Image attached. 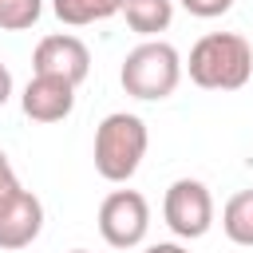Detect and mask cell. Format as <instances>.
<instances>
[{
	"label": "cell",
	"mask_w": 253,
	"mask_h": 253,
	"mask_svg": "<svg viewBox=\"0 0 253 253\" xmlns=\"http://www.w3.org/2000/svg\"><path fill=\"white\" fill-rule=\"evenodd\" d=\"M186 71L202 91H237L253 79V47L237 32H206L190 47Z\"/></svg>",
	"instance_id": "cell-1"
},
{
	"label": "cell",
	"mask_w": 253,
	"mask_h": 253,
	"mask_svg": "<svg viewBox=\"0 0 253 253\" xmlns=\"http://www.w3.org/2000/svg\"><path fill=\"white\" fill-rule=\"evenodd\" d=\"M119 83L130 99L142 103H158L170 99L182 83V55L174 43L166 40H142L138 47L126 51L123 67H119Z\"/></svg>",
	"instance_id": "cell-2"
},
{
	"label": "cell",
	"mask_w": 253,
	"mask_h": 253,
	"mask_svg": "<svg viewBox=\"0 0 253 253\" xmlns=\"http://www.w3.org/2000/svg\"><path fill=\"white\" fill-rule=\"evenodd\" d=\"M146 146H150V134H146V123L138 115H126V111L107 115L95 126V170H99V178L115 182V186L130 182L134 170L146 158Z\"/></svg>",
	"instance_id": "cell-3"
},
{
	"label": "cell",
	"mask_w": 253,
	"mask_h": 253,
	"mask_svg": "<svg viewBox=\"0 0 253 253\" xmlns=\"http://www.w3.org/2000/svg\"><path fill=\"white\" fill-rule=\"evenodd\" d=\"M150 206L138 190H111L99 202V233L111 249H134L146 241Z\"/></svg>",
	"instance_id": "cell-4"
},
{
	"label": "cell",
	"mask_w": 253,
	"mask_h": 253,
	"mask_svg": "<svg viewBox=\"0 0 253 253\" xmlns=\"http://www.w3.org/2000/svg\"><path fill=\"white\" fill-rule=\"evenodd\" d=\"M162 217H166V225H170L182 241L206 237L210 225H213L210 186L198 182V178H178V182H170V190H166V198H162Z\"/></svg>",
	"instance_id": "cell-5"
},
{
	"label": "cell",
	"mask_w": 253,
	"mask_h": 253,
	"mask_svg": "<svg viewBox=\"0 0 253 253\" xmlns=\"http://www.w3.org/2000/svg\"><path fill=\"white\" fill-rule=\"evenodd\" d=\"M32 71L79 87L87 79V71H91V51H87V43L79 36H67V32L43 36L36 43V51H32Z\"/></svg>",
	"instance_id": "cell-6"
},
{
	"label": "cell",
	"mask_w": 253,
	"mask_h": 253,
	"mask_svg": "<svg viewBox=\"0 0 253 253\" xmlns=\"http://www.w3.org/2000/svg\"><path fill=\"white\" fill-rule=\"evenodd\" d=\"M43 229V202L32 190H20L12 202L0 206V249L16 253L28 249Z\"/></svg>",
	"instance_id": "cell-7"
},
{
	"label": "cell",
	"mask_w": 253,
	"mask_h": 253,
	"mask_svg": "<svg viewBox=\"0 0 253 253\" xmlns=\"http://www.w3.org/2000/svg\"><path fill=\"white\" fill-rule=\"evenodd\" d=\"M20 107L32 123H63L75 111V87L51 75H32L20 95Z\"/></svg>",
	"instance_id": "cell-8"
},
{
	"label": "cell",
	"mask_w": 253,
	"mask_h": 253,
	"mask_svg": "<svg viewBox=\"0 0 253 253\" xmlns=\"http://www.w3.org/2000/svg\"><path fill=\"white\" fill-rule=\"evenodd\" d=\"M123 20L134 36L158 40V32H166L174 20V0H123Z\"/></svg>",
	"instance_id": "cell-9"
},
{
	"label": "cell",
	"mask_w": 253,
	"mask_h": 253,
	"mask_svg": "<svg viewBox=\"0 0 253 253\" xmlns=\"http://www.w3.org/2000/svg\"><path fill=\"white\" fill-rule=\"evenodd\" d=\"M51 12L67 28H87L123 12V0H51Z\"/></svg>",
	"instance_id": "cell-10"
},
{
	"label": "cell",
	"mask_w": 253,
	"mask_h": 253,
	"mask_svg": "<svg viewBox=\"0 0 253 253\" xmlns=\"http://www.w3.org/2000/svg\"><path fill=\"white\" fill-rule=\"evenodd\" d=\"M221 229L233 245L253 249V190H237L221 210Z\"/></svg>",
	"instance_id": "cell-11"
},
{
	"label": "cell",
	"mask_w": 253,
	"mask_h": 253,
	"mask_svg": "<svg viewBox=\"0 0 253 253\" xmlns=\"http://www.w3.org/2000/svg\"><path fill=\"white\" fill-rule=\"evenodd\" d=\"M43 0H0V28L4 32H24L40 20Z\"/></svg>",
	"instance_id": "cell-12"
},
{
	"label": "cell",
	"mask_w": 253,
	"mask_h": 253,
	"mask_svg": "<svg viewBox=\"0 0 253 253\" xmlns=\"http://www.w3.org/2000/svg\"><path fill=\"white\" fill-rule=\"evenodd\" d=\"M182 8L190 16H198V20H217V16H225L233 8V0H182Z\"/></svg>",
	"instance_id": "cell-13"
},
{
	"label": "cell",
	"mask_w": 253,
	"mask_h": 253,
	"mask_svg": "<svg viewBox=\"0 0 253 253\" xmlns=\"http://www.w3.org/2000/svg\"><path fill=\"white\" fill-rule=\"evenodd\" d=\"M20 190H24V186H20V178H16L12 162H8V154L0 150V206H4V202H12Z\"/></svg>",
	"instance_id": "cell-14"
},
{
	"label": "cell",
	"mask_w": 253,
	"mask_h": 253,
	"mask_svg": "<svg viewBox=\"0 0 253 253\" xmlns=\"http://www.w3.org/2000/svg\"><path fill=\"white\" fill-rule=\"evenodd\" d=\"M8 99H12V71L0 63V107H4Z\"/></svg>",
	"instance_id": "cell-15"
},
{
	"label": "cell",
	"mask_w": 253,
	"mask_h": 253,
	"mask_svg": "<svg viewBox=\"0 0 253 253\" xmlns=\"http://www.w3.org/2000/svg\"><path fill=\"white\" fill-rule=\"evenodd\" d=\"M142 253H190V249L178 245V241H158V245H146Z\"/></svg>",
	"instance_id": "cell-16"
},
{
	"label": "cell",
	"mask_w": 253,
	"mask_h": 253,
	"mask_svg": "<svg viewBox=\"0 0 253 253\" xmlns=\"http://www.w3.org/2000/svg\"><path fill=\"white\" fill-rule=\"evenodd\" d=\"M71 253H87V249H71Z\"/></svg>",
	"instance_id": "cell-17"
}]
</instances>
